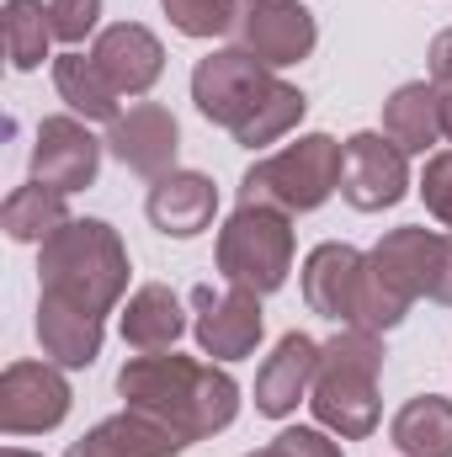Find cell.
Masks as SVG:
<instances>
[{
    "mask_svg": "<svg viewBox=\"0 0 452 457\" xmlns=\"http://www.w3.org/2000/svg\"><path fill=\"white\" fill-rule=\"evenodd\" d=\"M117 394L128 399V410L171 426L187 447L234 426L239 415V383L219 372L213 361H192V356H165V351H138L122 372H117Z\"/></svg>",
    "mask_w": 452,
    "mask_h": 457,
    "instance_id": "1",
    "label": "cell"
},
{
    "mask_svg": "<svg viewBox=\"0 0 452 457\" xmlns=\"http://www.w3.org/2000/svg\"><path fill=\"white\" fill-rule=\"evenodd\" d=\"M192 102L208 122H219L234 133V144L245 149H261V144H277L282 133H293L304 112H309V96L288 80H277V70H266L255 54L245 48H219L208 59H197L192 70Z\"/></svg>",
    "mask_w": 452,
    "mask_h": 457,
    "instance_id": "2",
    "label": "cell"
},
{
    "mask_svg": "<svg viewBox=\"0 0 452 457\" xmlns=\"http://www.w3.org/2000/svg\"><path fill=\"white\" fill-rule=\"evenodd\" d=\"M38 282L43 298L107 320L128 293V250L117 228L102 219H70L64 228H54L38 255Z\"/></svg>",
    "mask_w": 452,
    "mask_h": 457,
    "instance_id": "3",
    "label": "cell"
},
{
    "mask_svg": "<svg viewBox=\"0 0 452 457\" xmlns=\"http://www.w3.org/2000/svg\"><path fill=\"white\" fill-rule=\"evenodd\" d=\"M442 245L448 234L421 224L389 228L372 250H367V271H362V303H356V330H394L410 303L426 293L431 298V282H437V266H442Z\"/></svg>",
    "mask_w": 452,
    "mask_h": 457,
    "instance_id": "4",
    "label": "cell"
},
{
    "mask_svg": "<svg viewBox=\"0 0 452 457\" xmlns=\"http://www.w3.org/2000/svg\"><path fill=\"white\" fill-rule=\"evenodd\" d=\"M378 372H383V336L346 325L320 351V372L309 388L314 420L346 442H362L378 426Z\"/></svg>",
    "mask_w": 452,
    "mask_h": 457,
    "instance_id": "5",
    "label": "cell"
},
{
    "mask_svg": "<svg viewBox=\"0 0 452 457\" xmlns=\"http://www.w3.org/2000/svg\"><path fill=\"white\" fill-rule=\"evenodd\" d=\"M340 165H346V144L331 133H304L298 144L255 160L239 181V203H261L277 213H314L340 192Z\"/></svg>",
    "mask_w": 452,
    "mask_h": 457,
    "instance_id": "6",
    "label": "cell"
},
{
    "mask_svg": "<svg viewBox=\"0 0 452 457\" xmlns=\"http://www.w3.org/2000/svg\"><path fill=\"white\" fill-rule=\"evenodd\" d=\"M219 277L229 287H250V293H277L293 271V228L288 213L261 208V203H239L229 213V224L219 228Z\"/></svg>",
    "mask_w": 452,
    "mask_h": 457,
    "instance_id": "7",
    "label": "cell"
},
{
    "mask_svg": "<svg viewBox=\"0 0 452 457\" xmlns=\"http://www.w3.org/2000/svg\"><path fill=\"white\" fill-rule=\"evenodd\" d=\"M410 192V154L389 133H351L340 165V197L356 213H383Z\"/></svg>",
    "mask_w": 452,
    "mask_h": 457,
    "instance_id": "8",
    "label": "cell"
},
{
    "mask_svg": "<svg viewBox=\"0 0 452 457\" xmlns=\"http://www.w3.org/2000/svg\"><path fill=\"white\" fill-rule=\"evenodd\" d=\"M70 383L48 361H11L0 372V431L5 436H43L70 415Z\"/></svg>",
    "mask_w": 452,
    "mask_h": 457,
    "instance_id": "9",
    "label": "cell"
},
{
    "mask_svg": "<svg viewBox=\"0 0 452 457\" xmlns=\"http://www.w3.org/2000/svg\"><path fill=\"white\" fill-rule=\"evenodd\" d=\"M234 32H239V48L255 54L266 70H288V64H298V59H309L314 43H320L314 11L298 5V0H245Z\"/></svg>",
    "mask_w": 452,
    "mask_h": 457,
    "instance_id": "10",
    "label": "cell"
},
{
    "mask_svg": "<svg viewBox=\"0 0 452 457\" xmlns=\"http://www.w3.org/2000/svg\"><path fill=\"white\" fill-rule=\"evenodd\" d=\"M96 170H102V138L80 117H43L38 122L32 181H43V187L70 197V192L96 187Z\"/></svg>",
    "mask_w": 452,
    "mask_h": 457,
    "instance_id": "11",
    "label": "cell"
},
{
    "mask_svg": "<svg viewBox=\"0 0 452 457\" xmlns=\"http://www.w3.org/2000/svg\"><path fill=\"white\" fill-rule=\"evenodd\" d=\"M192 303H197V345H203V356H219V361H239V356H250L255 341H261V293H250V287H229L213 298V287H197L192 293Z\"/></svg>",
    "mask_w": 452,
    "mask_h": 457,
    "instance_id": "12",
    "label": "cell"
},
{
    "mask_svg": "<svg viewBox=\"0 0 452 457\" xmlns=\"http://www.w3.org/2000/svg\"><path fill=\"white\" fill-rule=\"evenodd\" d=\"M107 149H113V154L128 165V170H133V176L160 181V176H171V170H176L181 128H176V117L165 112L160 102H138V107H128V112L113 122Z\"/></svg>",
    "mask_w": 452,
    "mask_h": 457,
    "instance_id": "13",
    "label": "cell"
},
{
    "mask_svg": "<svg viewBox=\"0 0 452 457\" xmlns=\"http://www.w3.org/2000/svg\"><path fill=\"white\" fill-rule=\"evenodd\" d=\"M320 351H325V345L314 341V336L288 330V336L277 341V351L261 361V372H255V410H261V415H272V420L293 415V410L309 399V388H314Z\"/></svg>",
    "mask_w": 452,
    "mask_h": 457,
    "instance_id": "14",
    "label": "cell"
},
{
    "mask_svg": "<svg viewBox=\"0 0 452 457\" xmlns=\"http://www.w3.org/2000/svg\"><path fill=\"white\" fill-rule=\"evenodd\" d=\"M362 271H367V255L351 250V245H314L309 261H304V298L314 314L336 320V325H356V303H362Z\"/></svg>",
    "mask_w": 452,
    "mask_h": 457,
    "instance_id": "15",
    "label": "cell"
},
{
    "mask_svg": "<svg viewBox=\"0 0 452 457\" xmlns=\"http://www.w3.org/2000/svg\"><path fill=\"white\" fill-rule=\"evenodd\" d=\"M144 213L171 239H197L203 228L213 224V213H219V187L203 170H171V176H160L149 187Z\"/></svg>",
    "mask_w": 452,
    "mask_h": 457,
    "instance_id": "16",
    "label": "cell"
},
{
    "mask_svg": "<svg viewBox=\"0 0 452 457\" xmlns=\"http://www.w3.org/2000/svg\"><path fill=\"white\" fill-rule=\"evenodd\" d=\"M91 59L102 64V75L113 80L117 96H144V91L160 80V70H165L160 37H155L149 27H138V21H117V27H107V32L96 37Z\"/></svg>",
    "mask_w": 452,
    "mask_h": 457,
    "instance_id": "17",
    "label": "cell"
},
{
    "mask_svg": "<svg viewBox=\"0 0 452 457\" xmlns=\"http://www.w3.org/2000/svg\"><path fill=\"white\" fill-rule=\"evenodd\" d=\"M187 447L171 426L138 415V410H122L113 420H102L96 431H86L80 442H70L64 457H176Z\"/></svg>",
    "mask_w": 452,
    "mask_h": 457,
    "instance_id": "18",
    "label": "cell"
},
{
    "mask_svg": "<svg viewBox=\"0 0 452 457\" xmlns=\"http://www.w3.org/2000/svg\"><path fill=\"white\" fill-rule=\"evenodd\" d=\"M181 330H187V314L165 282H144L122 309V341L133 351H171L181 341Z\"/></svg>",
    "mask_w": 452,
    "mask_h": 457,
    "instance_id": "19",
    "label": "cell"
},
{
    "mask_svg": "<svg viewBox=\"0 0 452 457\" xmlns=\"http://www.w3.org/2000/svg\"><path fill=\"white\" fill-rule=\"evenodd\" d=\"M383 133H389L405 154H426V149L442 138V91L426 86V80L399 86V91L383 102Z\"/></svg>",
    "mask_w": 452,
    "mask_h": 457,
    "instance_id": "20",
    "label": "cell"
},
{
    "mask_svg": "<svg viewBox=\"0 0 452 457\" xmlns=\"http://www.w3.org/2000/svg\"><path fill=\"white\" fill-rule=\"evenodd\" d=\"M102 320L96 314H80L70 303H54V298H38V341L43 351L59 361V367H91L102 356Z\"/></svg>",
    "mask_w": 452,
    "mask_h": 457,
    "instance_id": "21",
    "label": "cell"
},
{
    "mask_svg": "<svg viewBox=\"0 0 452 457\" xmlns=\"http://www.w3.org/2000/svg\"><path fill=\"white\" fill-rule=\"evenodd\" d=\"M389 436L405 457H452V399L421 394L399 404V415L389 420Z\"/></svg>",
    "mask_w": 452,
    "mask_h": 457,
    "instance_id": "22",
    "label": "cell"
},
{
    "mask_svg": "<svg viewBox=\"0 0 452 457\" xmlns=\"http://www.w3.org/2000/svg\"><path fill=\"white\" fill-rule=\"evenodd\" d=\"M54 86L59 96L70 102V112L86 117V122H117V91L113 80L102 75V64L91 54H59L54 59Z\"/></svg>",
    "mask_w": 452,
    "mask_h": 457,
    "instance_id": "23",
    "label": "cell"
},
{
    "mask_svg": "<svg viewBox=\"0 0 452 457\" xmlns=\"http://www.w3.org/2000/svg\"><path fill=\"white\" fill-rule=\"evenodd\" d=\"M64 224H70L64 192H54V187H43V181L16 187V192L5 197V208H0V228H5L11 239H21V245H43L54 228H64Z\"/></svg>",
    "mask_w": 452,
    "mask_h": 457,
    "instance_id": "24",
    "label": "cell"
},
{
    "mask_svg": "<svg viewBox=\"0 0 452 457\" xmlns=\"http://www.w3.org/2000/svg\"><path fill=\"white\" fill-rule=\"evenodd\" d=\"M48 43H54V21H48V5L43 0H5V59L11 70H38L48 59Z\"/></svg>",
    "mask_w": 452,
    "mask_h": 457,
    "instance_id": "25",
    "label": "cell"
},
{
    "mask_svg": "<svg viewBox=\"0 0 452 457\" xmlns=\"http://www.w3.org/2000/svg\"><path fill=\"white\" fill-rule=\"evenodd\" d=\"M171 27L187 32V37H224L239 27V0H160Z\"/></svg>",
    "mask_w": 452,
    "mask_h": 457,
    "instance_id": "26",
    "label": "cell"
},
{
    "mask_svg": "<svg viewBox=\"0 0 452 457\" xmlns=\"http://www.w3.org/2000/svg\"><path fill=\"white\" fill-rule=\"evenodd\" d=\"M48 21L59 43H86L102 21V0H48Z\"/></svg>",
    "mask_w": 452,
    "mask_h": 457,
    "instance_id": "27",
    "label": "cell"
},
{
    "mask_svg": "<svg viewBox=\"0 0 452 457\" xmlns=\"http://www.w3.org/2000/svg\"><path fill=\"white\" fill-rule=\"evenodd\" d=\"M421 197H426L431 219L452 228V149H442V154H431V160H426V176H421Z\"/></svg>",
    "mask_w": 452,
    "mask_h": 457,
    "instance_id": "28",
    "label": "cell"
},
{
    "mask_svg": "<svg viewBox=\"0 0 452 457\" xmlns=\"http://www.w3.org/2000/svg\"><path fill=\"white\" fill-rule=\"evenodd\" d=\"M272 447H277V457H346L340 442H331V436L314 431V426H293V431H282Z\"/></svg>",
    "mask_w": 452,
    "mask_h": 457,
    "instance_id": "29",
    "label": "cell"
},
{
    "mask_svg": "<svg viewBox=\"0 0 452 457\" xmlns=\"http://www.w3.org/2000/svg\"><path fill=\"white\" fill-rule=\"evenodd\" d=\"M426 59H431V86H437V91H448V86H452V27L431 37V54H426Z\"/></svg>",
    "mask_w": 452,
    "mask_h": 457,
    "instance_id": "30",
    "label": "cell"
},
{
    "mask_svg": "<svg viewBox=\"0 0 452 457\" xmlns=\"http://www.w3.org/2000/svg\"><path fill=\"white\" fill-rule=\"evenodd\" d=\"M431 298H437V303H448V309H452V234H448V245H442V266H437Z\"/></svg>",
    "mask_w": 452,
    "mask_h": 457,
    "instance_id": "31",
    "label": "cell"
},
{
    "mask_svg": "<svg viewBox=\"0 0 452 457\" xmlns=\"http://www.w3.org/2000/svg\"><path fill=\"white\" fill-rule=\"evenodd\" d=\"M442 138H452V86L442 91Z\"/></svg>",
    "mask_w": 452,
    "mask_h": 457,
    "instance_id": "32",
    "label": "cell"
},
{
    "mask_svg": "<svg viewBox=\"0 0 452 457\" xmlns=\"http://www.w3.org/2000/svg\"><path fill=\"white\" fill-rule=\"evenodd\" d=\"M0 457H38V453H21V447H5Z\"/></svg>",
    "mask_w": 452,
    "mask_h": 457,
    "instance_id": "33",
    "label": "cell"
},
{
    "mask_svg": "<svg viewBox=\"0 0 452 457\" xmlns=\"http://www.w3.org/2000/svg\"><path fill=\"white\" fill-rule=\"evenodd\" d=\"M245 457H277V447H261V453H245Z\"/></svg>",
    "mask_w": 452,
    "mask_h": 457,
    "instance_id": "34",
    "label": "cell"
}]
</instances>
